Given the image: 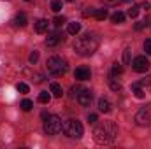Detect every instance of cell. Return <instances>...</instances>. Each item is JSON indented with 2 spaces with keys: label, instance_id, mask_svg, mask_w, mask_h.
Returning a JSON list of instances; mask_svg holds the SVG:
<instances>
[{
  "label": "cell",
  "instance_id": "obj_8",
  "mask_svg": "<svg viewBox=\"0 0 151 149\" xmlns=\"http://www.w3.org/2000/svg\"><path fill=\"white\" fill-rule=\"evenodd\" d=\"M91 98H93V93L90 91V90H81L79 91V95H77V102H79V105H83V107H88L90 104H91Z\"/></svg>",
  "mask_w": 151,
  "mask_h": 149
},
{
  "label": "cell",
  "instance_id": "obj_17",
  "mask_svg": "<svg viewBox=\"0 0 151 149\" xmlns=\"http://www.w3.org/2000/svg\"><path fill=\"white\" fill-rule=\"evenodd\" d=\"M95 18H97L99 21H104V19L107 18V9H97V11H95Z\"/></svg>",
  "mask_w": 151,
  "mask_h": 149
},
{
  "label": "cell",
  "instance_id": "obj_18",
  "mask_svg": "<svg viewBox=\"0 0 151 149\" xmlns=\"http://www.w3.org/2000/svg\"><path fill=\"white\" fill-rule=\"evenodd\" d=\"M130 62H132V49H130V47H127V49L123 51V63H125V65H128Z\"/></svg>",
  "mask_w": 151,
  "mask_h": 149
},
{
  "label": "cell",
  "instance_id": "obj_26",
  "mask_svg": "<svg viewBox=\"0 0 151 149\" xmlns=\"http://www.w3.org/2000/svg\"><path fill=\"white\" fill-rule=\"evenodd\" d=\"M118 74H123V67L118 65V63H114L113 65V74L111 75H118Z\"/></svg>",
  "mask_w": 151,
  "mask_h": 149
},
{
  "label": "cell",
  "instance_id": "obj_1",
  "mask_svg": "<svg viewBox=\"0 0 151 149\" xmlns=\"http://www.w3.org/2000/svg\"><path fill=\"white\" fill-rule=\"evenodd\" d=\"M99 44H100V39L97 37V34L88 32V34H84V35L76 39L74 49L79 56H91L99 49Z\"/></svg>",
  "mask_w": 151,
  "mask_h": 149
},
{
  "label": "cell",
  "instance_id": "obj_32",
  "mask_svg": "<svg viewBox=\"0 0 151 149\" xmlns=\"http://www.w3.org/2000/svg\"><path fill=\"white\" fill-rule=\"evenodd\" d=\"M144 27H148V19H144V21H139V23L135 25V30H142Z\"/></svg>",
  "mask_w": 151,
  "mask_h": 149
},
{
  "label": "cell",
  "instance_id": "obj_7",
  "mask_svg": "<svg viewBox=\"0 0 151 149\" xmlns=\"http://www.w3.org/2000/svg\"><path fill=\"white\" fill-rule=\"evenodd\" d=\"M151 121V112L148 109H141V111L135 114V123L139 126H148Z\"/></svg>",
  "mask_w": 151,
  "mask_h": 149
},
{
  "label": "cell",
  "instance_id": "obj_3",
  "mask_svg": "<svg viewBox=\"0 0 151 149\" xmlns=\"http://www.w3.org/2000/svg\"><path fill=\"white\" fill-rule=\"evenodd\" d=\"M63 125H62V119L55 114H49L46 119H44V132L46 135H58L62 132Z\"/></svg>",
  "mask_w": 151,
  "mask_h": 149
},
{
  "label": "cell",
  "instance_id": "obj_20",
  "mask_svg": "<svg viewBox=\"0 0 151 149\" xmlns=\"http://www.w3.org/2000/svg\"><path fill=\"white\" fill-rule=\"evenodd\" d=\"M32 107H34V102H32V100H28V98H25V100H23V102H21V109H23V111H32Z\"/></svg>",
  "mask_w": 151,
  "mask_h": 149
},
{
  "label": "cell",
  "instance_id": "obj_19",
  "mask_svg": "<svg viewBox=\"0 0 151 149\" xmlns=\"http://www.w3.org/2000/svg\"><path fill=\"white\" fill-rule=\"evenodd\" d=\"M49 100H51V95H49L47 91H42V93L39 95V102H40V104H49Z\"/></svg>",
  "mask_w": 151,
  "mask_h": 149
},
{
  "label": "cell",
  "instance_id": "obj_27",
  "mask_svg": "<svg viewBox=\"0 0 151 149\" xmlns=\"http://www.w3.org/2000/svg\"><path fill=\"white\" fill-rule=\"evenodd\" d=\"M95 11H97V9H93V7H86V11L83 12V16H84V18H90V16H95Z\"/></svg>",
  "mask_w": 151,
  "mask_h": 149
},
{
  "label": "cell",
  "instance_id": "obj_21",
  "mask_svg": "<svg viewBox=\"0 0 151 149\" xmlns=\"http://www.w3.org/2000/svg\"><path fill=\"white\" fill-rule=\"evenodd\" d=\"M51 11H53V12L62 11V0H53V2H51Z\"/></svg>",
  "mask_w": 151,
  "mask_h": 149
},
{
  "label": "cell",
  "instance_id": "obj_11",
  "mask_svg": "<svg viewBox=\"0 0 151 149\" xmlns=\"http://www.w3.org/2000/svg\"><path fill=\"white\" fill-rule=\"evenodd\" d=\"M99 109H100V112H111V102L107 100V98H99Z\"/></svg>",
  "mask_w": 151,
  "mask_h": 149
},
{
  "label": "cell",
  "instance_id": "obj_4",
  "mask_svg": "<svg viewBox=\"0 0 151 149\" xmlns=\"http://www.w3.org/2000/svg\"><path fill=\"white\" fill-rule=\"evenodd\" d=\"M46 65H47V72L53 75H63L67 72V63L60 56H51Z\"/></svg>",
  "mask_w": 151,
  "mask_h": 149
},
{
  "label": "cell",
  "instance_id": "obj_28",
  "mask_svg": "<svg viewBox=\"0 0 151 149\" xmlns=\"http://www.w3.org/2000/svg\"><path fill=\"white\" fill-rule=\"evenodd\" d=\"M37 60H39V51H34V53L28 56V62H30V63H37Z\"/></svg>",
  "mask_w": 151,
  "mask_h": 149
},
{
  "label": "cell",
  "instance_id": "obj_12",
  "mask_svg": "<svg viewBox=\"0 0 151 149\" xmlns=\"http://www.w3.org/2000/svg\"><path fill=\"white\" fill-rule=\"evenodd\" d=\"M27 21H28V18H27L25 12H18L16 18H14V25H16V27H25Z\"/></svg>",
  "mask_w": 151,
  "mask_h": 149
},
{
  "label": "cell",
  "instance_id": "obj_23",
  "mask_svg": "<svg viewBox=\"0 0 151 149\" xmlns=\"http://www.w3.org/2000/svg\"><path fill=\"white\" fill-rule=\"evenodd\" d=\"M139 9H141V7H137V5H132V7L128 9V16H130V18H137V14H139Z\"/></svg>",
  "mask_w": 151,
  "mask_h": 149
},
{
  "label": "cell",
  "instance_id": "obj_38",
  "mask_svg": "<svg viewBox=\"0 0 151 149\" xmlns=\"http://www.w3.org/2000/svg\"><path fill=\"white\" fill-rule=\"evenodd\" d=\"M123 2H127V4H130V2H134V0H123Z\"/></svg>",
  "mask_w": 151,
  "mask_h": 149
},
{
  "label": "cell",
  "instance_id": "obj_37",
  "mask_svg": "<svg viewBox=\"0 0 151 149\" xmlns=\"http://www.w3.org/2000/svg\"><path fill=\"white\" fill-rule=\"evenodd\" d=\"M102 2H106V4H118L119 0H102Z\"/></svg>",
  "mask_w": 151,
  "mask_h": 149
},
{
  "label": "cell",
  "instance_id": "obj_39",
  "mask_svg": "<svg viewBox=\"0 0 151 149\" xmlns=\"http://www.w3.org/2000/svg\"><path fill=\"white\" fill-rule=\"evenodd\" d=\"M67 2H74V0H67Z\"/></svg>",
  "mask_w": 151,
  "mask_h": 149
},
{
  "label": "cell",
  "instance_id": "obj_36",
  "mask_svg": "<svg viewBox=\"0 0 151 149\" xmlns=\"http://www.w3.org/2000/svg\"><path fill=\"white\" fill-rule=\"evenodd\" d=\"M141 9H151V2H144V4L141 5Z\"/></svg>",
  "mask_w": 151,
  "mask_h": 149
},
{
  "label": "cell",
  "instance_id": "obj_10",
  "mask_svg": "<svg viewBox=\"0 0 151 149\" xmlns=\"http://www.w3.org/2000/svg\"><path fill=\"white\" fill-rule=\"evenodd\" d=\"M74 77L79 79V81H88V79L91 77V72H90V69H86V67H77L76 72H74Z\"/></svg>",
  "mask_w": 151,
  "mask_h": 149
},
{
  "label": "cell",
  "instance_id": "obj_33",
  "mask_svg": "<svg viewBox=\"0 0 151 149\" xmlns=\"http://www.w3.org/2000/svg\"><path fill=\"white\" fill-rule=\"evenodd\" d=\"M81 90H83L81 86H72V90H70V91H72V97H76V95H79V91H81Z\"/></svg>",
  "mask_w": 151,
  "mask_h": 149
},
{
  "label": "cell",
  "instance_id": "obj_22",
  "mask_svg": "<svg viewBox=\"0 0 151 149\" xmlns=\"http://www.w3.org/2000/svg\"><path fill=\"white\" fill-rule=\"evenodd\" d=\"M132 90H134V93H135V97H137V98H144V91L141 90V86L132 84Z\"/></svg>",
  "mask_w": 151,
  "mask_h": 149
},
{
  "label": "cell",
  "instance_id": "obj_5",
  "mask_svg": "<svg viewBox=\"0 0 151 149\" xmlns=\"http://www.w3.org/2000/svg\"><path fill=\"white\" fill-rule=\"evenodd\" d=\"M63 133L70 139H81L83 137V125L77 119H69L63 125Z\"/></svg>",
  "mask_w": 151,
  "mask_h": 149
},
{
  "label": "cell",
  "instance_id": "obj_30",
  "mask_svg": "<svg viewBox=\"0 0 151 149\" xmlns=\"http://www.w3.org/2000/svg\"><path fill=\"white\" fill-rule=\"evenodd\" d=\"M137 86H151V75L150 77H146V79H142L141 82H135Z\"/></svg>",
  "mask_w": 151,
  "mask_h": 149
},
{
  "label": "cell",
  "instance_id": "obj_25",
  "mask_svg": "<svg viewBox=\"0 0 151 149\" xmlns=\"http://www.w3.org/2000/svg\"><path fill=\"white\" fill-rule=\"evenodd\" d=\"M109 86H111V90H113V91H119V90H121V84H119V82H116L113 77H111V81H109Z\"/></svg>",
  "mask_w": 151,
  "mask_h": 149
},
{
  "label": "cell",
  "instance_id": "obj_24",
  "mask_svg": "<svg viewBox=\"0 0 151 149\" xmlns=\"http://www.w3.org/2000/svg\"><path fill=\"white\" fill-rule=\"evenodd\" d=\"M16 90H18L19 93H28V84H25V82H18Z\"/></svg>",
  "mask_w": 151,
  "mask_h": 149
},
{
  "label": "cell",
  "instance_id": "obj_2",
  "mask_svg": "<svg viewBox=\"0 0 151 149\" xmlns=\"http://www.w3.org/2000/svg\"><path fill=\"white\" fill-rule=\"evenodd\" d=\"M118 137V126L113 121H104L95 126L93 130V139L97 144H111Z\"/></svg>",
  "mask_w": 151,
  "mask_h": 149
},
{
  "label": "cell",
  "instance_id": "obj_29",
  "mask_svg": "<svg viewBox=\"0 0 151 149\" xmlns=\"http://www.w3.org/2000/svg\"><path fill=\"white\" fill-rule=\"evenodd\" d=\"M53 23H55V27H62V25L65 23V18H63V16H56Z\"/></svg>",
  "mask_w": 151,
  "mask_h": 149
},
{
  "label": "cell",
  "instance_id": "obj_16",
  "mask_svg": "<svg viewBox=\"0 0 151 149\" xmlns=\"http://www.w3.org/2000/svg\"><path fill=\"white\" fill-rule=\"evenodd\" d=\"M111 21H113V23H123V21H125V14L119 12V11L114 12L113 16H111Z\"/></svg>",
  "mask_w": 151,
  "mask_h": 149
},
{
  "label": "cell",
  "instance_id": "obj_6",
  "mask_svg": "<svg viewBox=\"0 0 151 149\" xmlns=\"http://www.w3.org/2000/svg\"><path fill=\"white\" fill-rule=\"evenodd\" d=\"M132 67H134L135 72H141V74H142V72H148V69H150V62H148L146 56H135Z\"/></svg>",
  "mask_w": 151,
  "mask_h": 149
},
{
  "label": "cell",
  "instance_id": "obj_40",
  "mask_svg": "<svg viewBox=\"0 0 151 149\" xmlns=\"http://www.w3.org/2000/svg\"><path fill=\"white\" fill-rule=\"evenodd\" d=\"M25 2H30V0H25Z\"/></svg>",
  "mask_w": 151,
  "mask_h": 149
},
{
  "label": "cell",
  "instance_id": "obj_35",
  "mask_svg": "<svg viewBox=\"0 0 151 149\" xmlns=\"http://www.w3.org/2000/svg\"><path fill=\"white\" fill-rule=\"evenodd\" d=\"M34 81H35V82H42V75L35 74V75H34Z\"/></svg>",
  "mask_w": 151,
  "mask_h": 149
},
{
  "label": "cell",
  "instance_id": "obj_31",
  "mask_svg": "<svg viewBox=\"0 0 151 149\" xmlns=\"http://www.w3.org/2000/svg\"><path fill=\"white\" fill-rule=\"evenodd\" d=\"M144 51H146L148 54H151V39H146V40H144Z\"/></svg>",
  "mask_w": 151,
  "mask_h": 149
},
{
  "label": "cell",
  "instance_id": "obj_13",
  "mask_svg": "<svg viewBox=\"0 0 151 149\" xmlns=\"http://www.w3.org/2000/svg\"><path fill=\"white\" fill-rule=\"evenodd\" d=\"M49 90H51V93L56 97V98H62V95H63V91H62V86L58 84V82H51V86H49Z\"/></svg>",
  "mask_w": 151,
  "mask_h": 149
},
{
  "label": "cell",
  "instance_id": "obj_34",
  "mask_svg": "<svg viewBox=\"0 0 151 149\" xmlns=\"http://www.w3.org/2000/svg\"><path fill=\"white\" fill-rule=\"evenodd\" d=\"M88 121H90V123H95V121H97V114H90V116H88Z\"/></svg>",
  "mask_w": 151,
  "mask_h": 149
},
{
  "label": "cell",
  "instance_id": "obj_9",
  "mask_svg": "<svg viewBox=\"0 0 151 149\" xmlns=\"http://www.w3.org/2000/svg\"><path fill=\"white\" fill-rule=\"evenodd\" d=\"M62 40H63V34H60V32H51V34H47L46 44H47V46H56V44H60Z\"/></svg>",
  "mask_w": 151,
  "mask_h": 149
},
{
  "label": "cell",
  "instance_id": "obj_14",
  "mask_svg": "<svg viewBox=\"0 0 151 149\" xmlns=\"http://www.w3.org/2000/svg\"><path fill=\"white\" fill-rule=\"evenodd\" d=\"M47 30V19H37L35 23V32L37 34H44Z\"/></svg>",
  "mask_w": 151,
  "mask_h": 149
},
{
  "label": "cell",
  "instance_id": "obj_15",
  "mask_svg": "<svg viewBox=\"0 0 151 149\" xmlns=\"http://www.w3.org/2000/svg\"><path fill=\"white\" fill-rule=\"evenodd\" d=\"M79 30H81V23H77V21H74V23H69V28H67V32H69L70 35H76Z\"/></svg>",
  "mask_w": 151,
  "mask_h": 149
}]
</instances>
